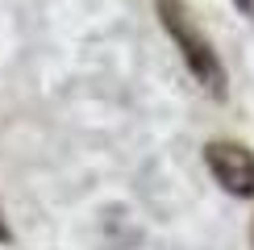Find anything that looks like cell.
I'll use <instances>...</instances> for the list:
<instances>
[{
	"instance_id": "3",
	"label": "cell",
	"mask_w": 254,
	"mask_h": 250,
	"mask_svg": "<svg viewBox=\"0 0 254 250\" xmlns=\"http://www.w3.org/2000/svg\"><path fill=\"white\" fill-rule=\"evenodd\" d=\"M234 4H238V8H242V13H246V17L254 21V0H234Z\"/></svg>"
},
{
	"instance_id": "4",
	"label": "cell",
	"mask_w": 254,
	"mask_h": 250,
	"mask_svg": "<svg viewBox=\"0 0 254 250\" xmlns=\"http://www.w3.org/2000/svg\"><path fill=\"white\" fill-rule=\"evenodd\" d=\"M0 242H13V234H8V225H4V217H0Z\"/></svg>"
},
{
	"instance_id": "2",
	"label": "cell",
	"mask_w": 254,
	"mask_h": 250,
	"mask_svg": "<svg viewBox=\"0 0 254 250\" xmlns=\"http://www.w3.org/2000/svg\"><path fill=\"white\" fill-rule=\"evenodd\" d=\"M204 163H208V171H213V180L225 188L229 196H238V200H250L254 196V154L242 142L213 138L204 146Z\"/></svg>"
},
{
	"instance_id": "1",
	"label": "cell",
	"mask_w": 254,
	"mask_h": 250,
	"mask_svg": "<svg viewBox=\"0 0 254 250\" xmlns=\"http://www.w3.org/2000/svg\"><path fill=\"white\" fill-rule=\"evenodd\" d=\"M154 8H158V21L167 25V34H171V42L179 46V59L188 62L192 79L213 100H225V92H229L225 62H221V55L213 50V42L204 38V29L196 25V17L188 13V4L184 0H154Z\"/></svg>"
},
{
	"instance_id": "5",
	"label": "cell",
	"mask_w": 254,
	"mask_h": 250,
	"mask_svg": "<svg viewBox=\"0 0 254 250\" xmlns=\"http://www.w3.org/2000/svg\"><path fill=\"white\" fill-rule=\"evenodd\" d=\"M250 246H254V225H250Z\"/></svg>"
}]
</instances>
